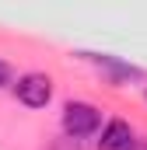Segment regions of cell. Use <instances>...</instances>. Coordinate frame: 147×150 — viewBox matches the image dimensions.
Segmentation results:
<instances>
[{
    "instance_id": "cell-1",
    "label": "cell",
    "mask_w": 147,
    "mask_h": 150,
    "mask_svg": "<svg viewBox=\"0 0 147 150\" xmlns=\"http://www.w3.org/2000/svg\"><path fill=\"white\" fill-rule=\"evenodd\" d=\"M98 126H102V112H98L95 105H88V101H70V105L63 108V133H67L70 140H88V136H95Z\"/></svg>"
},
{
    "instance_id": "cell-2",
    "label": "cell",
    "mask_w": 147,
    "mask_h": 150,
    "mask_svg": "<svg viewBox=\"0 0 147 150\" xmlns=\"http://www.w3.org/2000/svg\"><path fill=\"white\" fill-rule=\"evenodd\" d=\"M14 98L28 108H46L49 98H53V80L46 74H25L14 84Z\"/></svg>"
},
{
    "instance_id": "cell-3",
    "label": "cell",
    "mask_w": 147,
    "mask_h": 150,
    "mask_svg": "<svg viewBox=\"0 0 147 150\" xmlns=\"http://www.w3.org/2000/svg\"><path fill=\"white\" fill-rule=\"evenodd\" d=\"M88 63H95L98 70H105V74L119 84V80H144V70L140 67H133V63H123L119 56H109V52H81Z\"/></svg>"
},
{
    "instance_id": "cell-4",
    "label": "cell",
    "mask_w": 147,
    "mask_h": 150,
    "mask_svg": "<svg viewBox=\"0 0 147 150\" xmlns=\"http://www.w3.org/2000/svg\"><path fill=\"white\" fill-rule=\"evenodd\" d=\"M130 140H133V129H130V122H123V119H109V122H105V129H102L98 150H123Z\"/></svg>"
},
{
    "instance_id": "cell-5",
    "label": "cell",
    "mask_w": 147,
    "mask_h": 150,
    "mask_svg": "<svg viewBox=\"0 0 147 150\" xmlns=\"http://www.w3.org/2000/svg\"><path fill=\"white\" fill-rule=\"evenodd\" d=\"M11 77H14V70H11V67L0 59V87H4V84H11Z\"/></svg>"
},
{
    "instance_id": "cell-6",
    "label": "cell",
    "mask_w": 147,
    "mask_h": 150,
    "mask_svg": "<svg viewBox=\"0 0 147 150\" xmlns=\"http://www.w3.org/2000/svg\"><path fill=\"white\" fill-rule=\"evenodd\" d=\"M123 150H147V140H144V136H133V140H130Z\"/></svg>"
}]
</instances>
